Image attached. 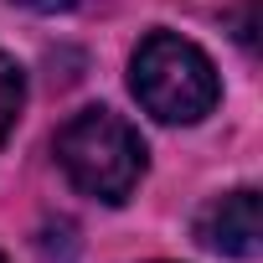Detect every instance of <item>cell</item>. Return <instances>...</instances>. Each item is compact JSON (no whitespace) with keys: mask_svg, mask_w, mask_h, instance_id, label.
Masks as SVG:
<instances>
[{"mask_svg":"<svg viewBox=\"0 0 263 263\" xmlns=\"http://www.w3.org/2000/svg\"><path fill=\"white\" fill-rule=\"evenodd\" d=\"M21 108H26V72L16 67V57L0 52V145L11 140V129H16Z\"/></svg>","mask_w":263,"mask_h":263,"instance_id":"4","label":"cell"},{"mask_svg":"<svg viewBox=\"0 0 263 263\" xmlns=\"http://www.w3.org/2000/svg\"><path fill=\"white\" fill-rule=\"evenodd\" d=\"M57 165L83 196L103 206H124L145 176V140L114 108H83L57 135Z\"/></svg>","mask_w":263,"mask_h":263,"instance_id":"1","label":"cell"},{"mask_svg":"<svg viewBox=\"0 0 263 263\" xmlns=\"http://www.w3.org/2000/svg\"><path fill=\"white\" fill-rule=\"evenodd\" d=\"M0 263H6V258H0Z\"/></svg>","mask_w":263,"mask_h":263,"instance_id":"6","label":"cell"},{"mask_svg":"<svg viewBox=\"0 0 263 263\" xmlns=\"http://www.w3.org/2000/svg\"><path fill=\"white\" fill-rule=\"evenodd\" d=\"M21 6H31V11H72L78 0H21Z\"/></svg>","mask_w":263,"mask_h":263,"instance_id":"5","label":"cell"},{"mask_svg":"<svg viewBox=\"0 0 263 263\" xmlns=\"http://www.w3.org/2000/svg\"><path fill=\"white\" fill-rule=\"evenodd\" d=\"M196 242L222 253V258H253L258 242H263V206H258V191L242 186V191H227L217 196L201 217H196Z\"/></svg>","mask_w":263,"mask_h":263,"instance_id":"3","label":"cell"},{"mask_svg":"<svg viewBox=\"0 0 263 263\" xmlns=\"http://www.w3.org/2000/svg\"><path fill=\"white\" fill-rule=\"evenodd\" d=\"M129 88L145 103V114H155L160 124H196L217 108L222 83L212 57L176 36V31H150L135 57H129Z\"/></svg>","mask_w":263,"mask_h":263,"instance_id":"2","label":"cell"}]
</instances>
